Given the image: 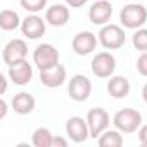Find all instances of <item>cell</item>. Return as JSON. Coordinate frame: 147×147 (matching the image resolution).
<instances>
[{"label":"cell","instance_id":"603a6c76","mask_svg":"<svg viewBox=\"0 0 147 147\" xmlns=\"http://www.w3.org/2000/svg\"><path fill=\"white\" fill-rule=\"evenodd\" d=\"M137 69H138V73H140L142 76L147 78V52H144L142 55H138V59H137Z\"/></svg>","mask_w":147,"mask_h":147},{"label":"cell","instance_id":"5b68a950","mask_svg":"<svg viewBox=\"0 0 147 147\" xmlns=\"http://www.w3.org/2000/svg\"><path fill=\"white\" fill-rule=\"evenodd\" d=\"M33 62L40 71L49 69V67L59 64V50L50 43H42L33 52Z\"/></svg>","mask_w":147,"mask_h":147},{"label":"cell","instance_id":"f1b7e54d","mask_svg":"<svg viewBox=\"0 0 147 147\" xmlns=\"http://www.w3.org/2000/svg\"><path fill=\"white\" fill-rule=\"evenodd\" d=\"M142 99H144V102L147 104V83L142 87Z\"/></svg>","mask_w":147,"mask_h":147},{"label":"cell","instance_id":"9c48e42d","mask_svg":"<svg viewBox=\"0 0 147 147\" xmlns=\"http://www.w3.org/2000/svg\"><path fill=\"white\" fill-rule=\"evenodd\" d=\"M47 30V21H43L40 16L36 14H30L23 19L21 23V33L23 36L30 38V40H38L45 35Z\"/></svg>","mask_w":147,"mask_h":147},{"label":"cell","instance_id":"d4e9b609","mask_svg":"<svg viewBox=\"0 0 147 147\" xmlns=\"http://www.w3.org/2000/svg\"><path fill=\"white\" fill-rule=\"evenodd\" d=\"M67 145V140L62 138V137H54L52 140V147H66Z\"/></svg>","mask_w":147,"mask_h":147},{"label":"cell","instance_id":"6da1fadb","mask_svg":"<svg viewBox=\"0 0 147 147\" xmlns=\"http://www.w3.org/2000/svg\"><path fill=\"white\" fill-rule=\"evenodd\" d=\"M119 23L128 30H138L147 23V9L138 2H131L121 9Z\"/></svg>","mask_w":147,"mask_h":147},{"label":"cell","instance_id":"8992f818","mask_svg":"<svg viewBox=\"0 0 147 147\" xmlns=\"http://www.w3.org/2000/svg\"><path fill=\"white\" fill-rule=\"evenodd\" d=\"M92 73L97 78H109L116 69V59L111 52H99L90 62Z\"/></svg>","mask_w":147,"mask_h":147},{"label":"cell","instance_id":"7c38bea8","mask_svg":"<svg viewBox=\"0 0 147 147\" xmlns=\"http://www.w3.org/2000/svg\"><path fill=\"white\" fill-rule=\"evenodd\" d=\"M113 16V5L107 0H95L88 9V19L95 26H104Z\"/></svg>","mask_w":147,"mask_h":147},{"label":"cell","instance_id":"cb8c5ba5","mask_svg":"<svg viewBox=\"0 0 147 147\" xmlns=\"http://www.w3.org/2000/svg\"><path fill=\"white\" fill-rule=\"evenodd\" d=\"M138 140H140V144L144 147H147V125L140 126V130H138Z\"/></svg>","mask_w":147,"mask_h":147},{"label":"cell","instance_id":"2e32d148","mask_svg":"<svg viewBox=\"0 0 147 147\" xmlns=\"http://www.w3.org/2000/svg\"><path fill=\"white\" fill-rule=\"evenodd\" d=\"M12 109H14V113H18V114H30V113H33V109H35V106H36V100H35V97L31 95V94H28V92H19V94H16L14 97H12Z\"/></svg>","mask_w":147,"mask_h":147},{"label":"cell","instance_id":"52a82bcc","mask_svg":"<svg viewBox=\"0 0 147 147\" xmlns=\"http://www.w3.org/2000/svg\"><path fill=\"white\" fill-rule=\"evenodd\" d=\"M67 94L75 102H85L92 94V83L85 75H75L69 80Z\"/></svg>","mask_w":147,"mask_h":147},{"label":"cell","instance_id":"484cf974","mask_svg":"<svg viewBox=\"0 0 147 147\" xmlns=\"http://www.w3.org/2000/svg\"><path fill=\"white\" fill-rule=\"evenodd\" d=\"M64 2H66V5H69V7H82V5L87 4V0H64Z\"/></svg>","mask_w":147,"mask_h":147},{"label":"cell","instance_id":"83f0119b","mask_svg":"<svg viewBox=\"0 0 147 147\" xmlns=\"http://www.w3.org/2000/svg\"><path fill=\"white\" fill-rule=\"evenodd\" d=\"M0 78H2V92L0 94H5L7 92V78L5 76H0Z\"/></svg>","mask_w":147,"mask_h":147},{"label":"cell","instance_id":"ac0fdd59","mask_svg":"<svg viewBox=\"0 0 147 147\" xmlns=\"http://www.w3.org/2000/svg\"><path fill=\"white\" fill-rule=\"evenodd\" d=\"M21 18L16 11H11V9H4L0 12V28L4 31H12L16 28H21Z\"/></svg>","mask_w":147,"mask_h":147},{"label":"cell","instance_id":"4316f807","mask_svg":"<svg viewBox=\"0 0 147 147\" xmlns=\"http://www.w3.org/2000/svg\"><path fill=\"white\" fill-rule=\"evenodd\" d=\"M7 116V102L5 100H0V118H5Z\"/></svg>","mask_w":147,"mask_h":147},{"label":"cell","instance_id":"4fadbf2b","mask_svg":"<svg viewBox=\"0 0 147 147\" xmlns=\"http://www.w3.org/2000/svg\"><path fill=\"white\" fill-rule=\"evenodd\" d=\"M66 82V67L62 64H55L49 69L40 71V83L47 88H59Z\"/></svg>","mask_w":147,"mask_h":147},{"label":"cell","instance_id":"5bb4252c","mask_svg":"<svg viewBox=\"0 0 147 147\" xmlns=\"http://www.w3.org/2000/svg\"><path fill=\"white\" fill-rule=\"evenodd\" d=\"M9 78L12 80L14 85H19V87L28 85L31 82V78H33V67H31V64L26 59L11 64L9 66Z\"/></svg>","mask_w":147,"mask_h":147},{"label":"cell","instance_id":"ffe728a7","mask_svg":"<svg viewBox=\"0 0 147 147\" xmlns=\"http://www.w3.org/2000/svg\"><path fill=\"white\" fill-rule=\"evenodd\" d=\"M52 140H54V135L50 133L49 128H36L33 131V137H31V142L35 147H52Z\"/></svg>","mask_w":147,"mask_h":147},{"label":"cell","instance_id":"ba28073f","mask_svg":"<svg viewBox=\"0 0 147 147\" xmlns=\"http://www.w3.org/2000/svg\"><path fill=\"white\" fill-rule=\"evenodd\" d=\"M66 133L69 137L71 142L75 144H82L87 142L90 137V128L87 123V118H80V116H73L66 121Z\"/></svg>","mask_w":147,"mask_h":147},{"label":"cell","instance_id":"d6986e66","mask_svg":"<svg viewBox=\"0 0 147 147\" xmlns=\"http://www.w3.org/2000/svg\"><path fill=\"white\" fill-rule=\"evenodd\" d=\"M99 145L100 147H121L123 145V137L119 130H106L99 137Z\"/></svg>","mask_w":147,"mask_h":147},{"label":"cell","instance_id":"7a4b0ae2","mask_svg":"<svg viewBox=\"0 0 147 147\" xmlns=\"http://www.w3.org/2000/svg\"><path fill=\"white\" fill-rule=\"evenodd\" d=\"M113 123L121 133H133L142 125V114L133 107H125L113 116Z\"/></svg>","mask_w":147,"mask_h":147},{"label":"cell","instance_id":"9a60e30c","mask_svg":"<svg viewBox=\"0 0 147 147\" xmlns=\"http://www.w3.org/2000/svg\"><path fill=\"white\" fill-rule=\"evenodd\" d=\"M45 21L49 24L55 26V28L64 26L69 21V9H67V5H64V4H54V5H50L47 9V12H45Z\"/></svg>","mask_w":147,"mask_h":147},{"label":"cell","instance_id":"3957f363","mask_svg":"<svg viewBox=\"0 0 147 147\" xmlns=\"http://www.w3.org/2000/svg\"><path fill=\"white\" fill-rule=\"evenodd\" d=\"M99 42L107 50H118L125 45L126 35L123 28L118 24H104L99 31Z\"/></svg>","mask_w":147,"mask_h":147},{"label":"cell","instance_id":"277c9868","mask_svg":"<svg viewBox=\"0 0 147 147\" xmlns=\"http://www.w3.org/2000/svg\"><path fill=\"white\" fill-rule=\"evenodd\" d=\"M87 123H88V128H90V137L92 138H99L109 128L111 116L102 107H92L87 113Z\"/></svg>","mask_w":147,"mask_h":147},{"label":"cell","instance_id":"7402d4cb","mask_svg":"<svg viewBox=\"0 0 147 147\" xmlns=\"http://www.w3.org/2000/svg\"><path fill=\"white\" fill-rule=\"evenodd\" d=\"M19 4L24 11L31 12V14H36L40 12L42 9H45L47 5V0H19Z\"/></svg>","mask_w":147,"mask_h":147},{"label":"cell","instance_id":"44dd1931","mask_svg":"<svg viewBox=\"0 0 147 147\" xmlns=\"http://www.w3.org/2000/svg\"><path fill=\"white\" fill-rule=\"evenodd\" d=\"M131 43H133L135 50L147 52V30H145V28L135 30V33H133V36H131Z\"/></svg>","mask_w":147,"mask_h":147},{"label":"cell","instance_id":"f546056e","mask_svg":"<svg viewBox=\"0 0 147 147\" xmlns=\"http://www.w3.org/2000/svg\"><path fill=\"white\" fill-rule=\"evenodd\" d=\"M131 2H138V0H131Z\"/></svg>","mask_w":147,"mask_h":147},{"label":"cell","instance_id":"8fae6325","mask_svg":"<svg viewBox=\"0 0 147 147\" xmlns=\"http://www.w3.org/2000/svg\"><path fill=\"white\" fill-rule=\"evenodd\" d=\"M71 49L76 55H88L97 49V36L92 31H80L71 42Z\"/></svg>","mask_w":147,"mask_h":147},{"label":"cell","instance_id":"30bf717a","mask_svg":"<svg viewBox=\"0 0 147 147\" xmlns=\"http://www.w3.org/2000/svg\"><path fill=\"white\" fill-rule=\"evenodd\" d=\"M26 55H28V45L21 38H14V40L7 42L5 47H4V50H2V59H4V62L7 66L14 64L18 61L26 59Z\"/></svg>","mask_w":147,"mask_h":147},{"label":"cell","instance_id":"e0dca14e","mask_svg":"<svg viewBox=\"0 0 147 147\" xmlns=\"http://www.w3.org/2000/svg\"><path fill=\"white\" fill-rule=\"evenodd\" d=\"M107 94L113 99H125L130 94V82L125 76H111L107 82Z\"/></svg>","mask_w":147,"mask_h":147}]
</instances>
